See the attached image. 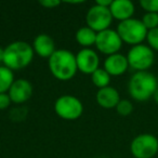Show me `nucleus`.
Segmentation results:
<instances>
[{
    "instance_id": "obj_1",
    "label": "nucleus",
    "mask_w": 158,
    "mask_h": 158,
    "mask_svg": "<svg viewBox=\"0 0 158 158\" xmlns=\"http://www.w3.org/2000/svg\"><path fill=\"white\" fill-rule=\"evenodd\" d=\"M49 69L59 80L66 81L75 76L77 69L76 55L69 50L59 49L49 57Z\"/></svg>"
},
{
    "instance_id": "obj_2",
    "label": "nucleus",
    "mask_w": 158,
    "mask_h": 158,
    "mask_svg": "<svg viewBox=\"0 0 158 158\" xmlns=\"http://www.w3.org/2000/svg\"><path fill=\"white\" fill-rule=\"evenodd\" d=\"M158 88L157 77L152 73L135 72L128 84V91L132 99L139 102H145L153 98Z\"/></svg>"
},
{
    "instance_id": "obj_3",
    "label": "nucleus",
    "mask_w": 158,
    "mask_h": 158,
    "mask_svg": "<svg viewBox=\"0 0 158 158\" xmlns=\"http://www.w3.org/2000/svg\"><path fill=\"white\" fill-rule=\"evenodd\" d=\"M33 46L26 41L18 40L5 48L3 65L11 70H20L31 64L34 57Z\"/></svg>"
},
{
    "instance_id": "obj_4",
    "label": "nucleus",
    "mask_w": 158,
    "mask_h": 158,
    "mask_svg": "<svg viewBox=\"0 0 158 158\" xmlns=\"http://www.w3.org/2000/svg\"><path fill=\"white\" fill-rule=\"evenodd\" d=\"M116 31L118 33L123 42L130 44V46H136L141 44L147 35V28L144 26L141 20L138 19H129V20L123 21L118 24Z\"/></svg>"
},
{
    "instance_id": "obj_5",
    "label": "nucleus",
    "mask_w": 158,
    "mask_h": 158,
    "mask_svg": "<svg viewBox=\"0 0 158 158\" xmlns=\"http://www.w3.org/2000/svg\"><path fill=\"white\" fill-rule=\"evenodd\" d=\"M129 63V67L136 72H145L155 62V53L146 44H136L131 47L126 55Z\"/></svg>"
},
{
    "instance_id": "obj_6",
    "label": "nucleus",
    "mask_w": 158,
    "mask_h": 158,
    "mask_svg": "<svg viewBox=\"0 0 158 158\" xmlns=\"http://www.w3.org/2000/svg\"><path fill=\"white\" fill-rule=\"evenodd\" d=\"M130 151L134 158H153L158 154V139L151 133L139 134L132 140Z\"/></svg>"
},
{
    "instance_id": "obj_7",
    "label": "nucleus",
    "mask_w": 158,
    "mask_h": 158,
    "mask_svg": "<svg viewBox=\"0 0 158 158\" xmlns=\"http://www.w3.org/2000/svg\"><path fill=\"white\" fill-rule=\"evenodd\" d=\"M54 110L59 117L66 120L78 119L84 112V105L81 101L76 97L65 94L60 97L54 103Z\"/></svg>"
},
{
    "instance_id": "obj_8",
    "label": "nucleus",
    "mask_w": 158,
    "mask_h": 158,
    "mask_svg": "<svg viewBox=\"0 0 158 158\" xmlns=\"http://www.w3.org/2000/svg\"><path fill=\"white\" fill-rule=\"evenodd\" d=\"M87 26L95 33L108 29L113 22V16L110 8L94 5L88 10L86 15Z\"/></svg>"
},
{
    "instance_id": "obj_9",
    "label": "nucleus",
    "mask_w": 158,
    "mask_h": 158,
    "mask_svg": "<svg viewBox=\"0 0 158 158\" xmlns=\"http://www.w3.org/2000/svg\"><path fill=\"white\" fill-rule=\"evenodd\" d=\"M123 46V40L120 39L118 33L114 29H105L97 34L95 47L100 52L108 55L118 53Z\"/></svg>"
},
{
    "instance_id": "obj_10",
    "label": "nucleus",
    "mask_w": 158,
    "mask_h": 158,
    "mask_svg": "<svg viewBox=\"0 0 158 158\" xmlns=\"http://www.w3.org/2000/svg\"><path fill=\"white\" fill-rule=\"evenodd\" d=\"M77 69L87 75H92L98 69L100 59L98 53L90 48H84L76 54Z\"/></svg>"
},
{
    "instance_id": "obj_11",
    "label": "nucleus",
    "mask_w": 158,
    "mask_h": 158,
    "mask_svg": "<svg viewBox=\"0 0 158 158\" xmlns=\"http://www.w3.org/2000/svg\"><path fill=\"white\" fill-rule=\"evenodd\" d=\"M8 94L13 103H24L33 95V86L26 79H16L14 80Z\"/></svg>"
},
{
    "instance_id": "obj_12",
    "label": "nucleus",
    "mask_w": 158,
    "mask_h": 158,
    "mask_svg": "<svg viewBox=\"0 0 158 158\" xmlns=\"http://www.w3.org/2000/svg\"><path fill=\"white\" fill-rule=\"evenodd\" d=\"M128 67H129V63H128L127 56L121 53L108 55L104 61V69L110 76H120L127 72Z\"/></svg>"
},
{
    "instance_id": "obj_13",
    "label": "nucleus",
    "mask_w": 158,
    "mask_h": 158,
    "mask_svg": "<svg viewBox=\"0 0 158 158\" xmlns=\"http://www.w3.org/2000/svg\"><path fill=\"white\" fill-rule=\"evenodd\" d=\"M113 19L120 21H126L132 18L134 14V5L130 0H113L110 7Z\"/></svg>"
},
{
    "instance_id": "obj_14",
    "label": "nucleus",
    "mask_w": 158,
    "mask_h": 158,
    "mask_svg": "<svg viewBox=\"0 0 158 158\" xmlns=\"http://www.w3.org/2000/svg\"><path fill=\"white\" fill-rule=\"evenodd\" d=\"M119 101L120 95L114 87H105L97 92V102L103 108H116Z\"/></svg>"
},
{
    "instance_id": "obj_15",
    "label": "nucleus",
    "mask_w": 158,
    "mask_h": 158,
    "mask_svg": "<svg viewBox=\"0 0 158 158\" xmlns=\"http://www.w3.org/2000/svg\"><path fill=\"white\" fill-rule=\"evenodd\" d=\"M34 52L41 57H50L55 51V44L53 39L47 34H40L34 39Z\"/></svg>"
},
{
    "instance_id": "obj_16",
    "label": "nucleus",
    "mask_w": 158,
    "mask_h": 158,
    "mask_svg": "<svg viewBox=\"0 0 158 158\" xmlns=\"http://www.w3.org/2000/svg\"><path fill=\"white\" fill-rule=\"evenodd\" d=\"M97 34L98 33H95L90 27L84 26L76 31V40L80 46L85 47V48H89V47L95 44Z\"/></svg>"
},
{
    "instance_id": "obj_17",
    "label": "nucleus",
    "mask_w": 158,
    "mask_h": 158,
    "mask_svg": "<svg viewBox=\"0 0 158 158\" xmlns=\"http://www.w3.org/2000/svg\"><path fill=\"white\" fill-rule=\"evenodd\" d=\"M13 70L6 67L5 65L0 66V93H8L14 82Z\"/></svg>"
},
{
    "instance_id": "obj_18",
    "label": "nucleus",
    "mask_w": 158,
    "mask_h": 158,
    "mask_svg": "<svg viewBox=\"0 0 158 158\" xmlns=\"http://www.w3.org/2000/svg\"><path fill=\"white\" fill-rule=\"evenodd\" d=\"M91 80L94 84L95 87L99 89L105 88L110 86V75L106 72L104 68H98L92 75H91Z\"/></svg>"
},
{
    "instance_id": "obj_19",
    "label": "nucleus",
    "mask_w": 158,
    "mask_h": 158,
    "mask_svg": "<svg viewBox=\"0 0 158 158\" xmlns=\"http://www.w3.org/2000/svg\"><path fill=\"white\" fill-rule=\"evenodd\" d=\"M142 23L147 28V31L157 28L158 27V13H151L146 12L142 18Z\"/></svg>"
},
{
    "instance_id": "obj_20",
    "label": "nucleus",
    "mask_w": 158,
    "mask_h": 158,
    "mask_svg": "<svg viewBox=\"0 0 158 158\" xmlns=\"http://www.w3.org/2000/svg\"><path fill=\"white\" fill-rule=\"evenodd\" d=\"M116 110L120 116H129L133 112V104L129 100H120L116 106Z\"/></svg>"
},
{
    "instance_id": "obj_21",
    "label": "nucleus",
    "mask_w": 158,
    "mask_h": 158,
    "mask_svg": "<svg viewBox=\"0 0 158 158\" xmlns=\"http://www.w3.org/2000/svg\"><path fill=\"white\" fill-rule=\"evenodd\" d=\"M146 40L148 47L153 51H158V27L147 31Z\"/></svg>"
},
{
    "instance_id": "obj_22",
    "label": "nucleus",
    "mask_w": 158,
    "mask_h": 158,
    "mask_svg": "<svg viewBox=\"0 0 158 158\" xmlns=\"http://www.w3.org/2000/svg\"><path fill=\"white\" fill-rule=\"evenodd\" d=\"M140 6L146 12L158 13V0H141Z\"/></svg>"
},
{
    "instance_id": "obj_23",
    "label": "nucleus",
    "mask_w": 158,
    "mask_h": 158,
    "mask_svg": "<svg viewBox=\"0 0 158 158\" xmlns=\"http://www.w3.org/2000/svg\"><path fill=\"white\" fill-rule=\"evenodd\" d=\"M11 99H10L8 93H0V110H6L11 104Z\"/></svg>"
},
{
    "instance_id": "obj_24",
    "label": "nucleus",
    "mask_w": 158,
    "mask_h": 158,
    "mask_svg": "<svg viewBox=\"0 0 158 158\" xmlns=\"http://www.w3.org/2000/svg\"><path fill=\"white\" fill-rule=\"evenodd\" d=\"M39 3L44 8L53 9V8L57 7L61 2H60L59 0H41V1H39Z\"/></svg>"
},
{
    "instance_id": "obj_25",
    "label": "nucleus",
    "mask_w": 158,
    "mask_h": 158,
    "mask_svg": "<svg viewBox=\"0 0 158 158\" xmlns=\"http://www.w3.org/2000/svg\"><path fill=\"white\" fill-rule=\"evenodd\" d=\"M113 0H97V2L95 5L98 6H101V7H106V8H110V5H112Z\"/></svg>"
},
{
    "instance_id": "obj_26",
    "label": "nucleus",
    "mask_w": 158,
    "mask_h": 158,
    "mask_svg": "<svg viewBox=\"0 0 158 158\" xmlns=\"http://www.w3.org/2000/svg\"><path fill=\"white\" fill-rule=\"evenodd\" d=\"M3 56H5V49L0 47V63H3Z\"/></svg>"
},
{
    "instance_id": "obj_27",
    "label": "nucleus",
    "mask_w": 158,
    "mask_h": 158,
    "mask_svg": "<svg viewBox=\"0 0 158 158\" xmlns=\"http://www.w3.org/2000/svg\"><path fill=\"white\" fill-rule=\"evenodd\" d=\"M153 99H154V101H155L156 103L158 104V88H157V90L155 91V93H154V95H153Z\"/></svg>"
},
{
    "instance_id": "obj_28",
    "label": "nucleus",
    "mask_w": 158,
    "mask_h": 158,
    "mask_svg": "<svg viewBox=\"0 0 158 158\" xmlns=\"http://www.w3.org/2000/svg\"><path fill=\"white\" fill-rule=\"evenodd\" d=\"M157 81H158V75H157Z\"/></svg>"
}]
</instances>
